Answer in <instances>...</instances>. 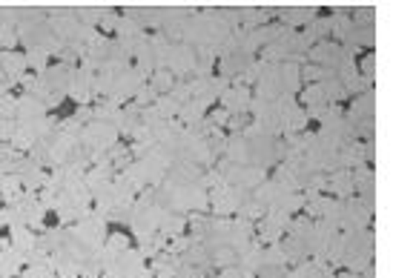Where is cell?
Segmentation results:
<instances>
[{
	"instance_id": "obj_1",
	"label": "cell",
	"mask_w": 393,
	"mask_h": 278,
	"mask_svg": "<svg viewBox=\"0 0 393 278\" xmlns=\"http://www.w3.org/2000/svg\"><path fill=\"white\" fill-rule=\"evenodd\" d=\"M342 60H344V49H342V43H336V40H328V38H321L319 43H313V49H310V63H316V66H321V69H336V66H342Z\"/></svg>"
},
{
	"instance_id": "obj_2",
	"label": "cell",
	"mask_w": 393,
	"mask_h": 278,
	"mask_svg": "<svg viewBox=\"0 0 393 278\" xmlns=\"http://www.w3.org/2000/svg\"><path fill=\"white\" fill-rule=\"evenodd\" d=\"M250 66V55L241 52V49H230V52H221L216 58V75L221 78H239L241 72H247Z\"/></svg>"
},
{
	"instance_id": "obj_3",
	"label": "cell",
	"mask_w": 393,
	"mask_h": 278,
	"mask_svg": "<svg viewBox=\"0 0 393 278\" xmlns=\"http://www.w3.org/2000/svg\"><path fill=\"white\" fill-rule=\"evenodd\" d=\"M175 86H178V75L170 66H158L155 72H150V78H147L150 95H173Z\"/></svg>"
},
{
	"instance_id": "obj_4",
	"label": "cell",
	"mask_w": 393,
	"mask_h": 278,
	"mask_svg": "<svg viewBox=\"0 0 393 278\" xmlns=\"http://www.w3.org/2000/svg\"><path fill=\"white\" fill-rule=\"evenodd\" d=\"M239 261V252L233 247H216V252L210 256V264L216 270H227V267H233Z\"/></svg>"
},
{
	"instance_id": "obj_5",
	"label": "cell",
	"mask_w": 393,
	"mask_h": 278,
	"mask_svg": "<svg viewBox=\"0 0 393 278\" xmlns=\"http://www.w3.org/2000/svg\"><path fill=\"white\" fill-rule=\"evenodd\" d=\"M356 72L359 75H374V46H359L356 52Z\"/></svg>"
},
{
	"instance_id": "obj_6",
	"label": "cell",
	"mask_w": 393,
	"mask_h": 278,
	"mask_svg": "<svg viewBox=\"0 0 393 278\" xmlns=\"http://www.w3.org/2000/svg\"><path fill=\"white\" fill-rule=\"evenodd\" d=\"M256 278H284V270H279L275 264H264V267H259Z\"/></svg>"
},
{
	"instance_id": "obj_7",
	"label": "cell",
	"mask_w": 393,
	"mask_h": 278,
	"mask_svg": "<svg viewBox=\"0 0 393 278\" xmlns=\"http://www.w3.org/2000/svg\"><path fill=\"white\" fill-rule=\"evenodd\" d=\"M6 78H9V69H6V60H3V58H0V86H3V83H6Z\"/></svg>"
}]
</instances>
